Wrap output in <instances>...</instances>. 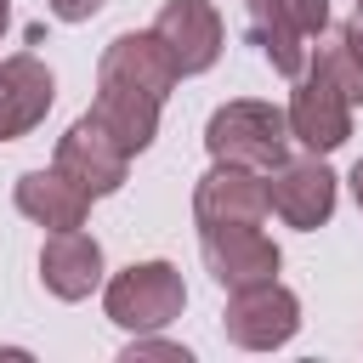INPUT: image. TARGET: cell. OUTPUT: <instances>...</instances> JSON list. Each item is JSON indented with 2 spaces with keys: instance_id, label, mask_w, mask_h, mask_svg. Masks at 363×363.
Here are the masks:
<instances>
[{
  "instance_id": "cell-1",
  "label": "cell",
  "mask_w": 363,
  "mask_h": 363,
  "mask_svg": "<svg viewBox=\"0 0 363 363\" xmlns=\"http://www.w3.org/2000/svg\"><path fill=\"white\" fill-rule=\"evenodd\" d=\"M204 147L210 159L227 164H250V170H278L289 153V113H278L272 102H221L204 125Z\"/></svg>"
},
{
  "instance_id": "cell-2",
  "label": "cell",
  "mask_w": 363,
  "mask_h": 363,
  "mask_svg": "<svg viewBox=\"0 0 363 363\" xmlns=\"http://www.w3.org/2000/svg\"><path fill=\"white\" fill-rule=\"evenodd\" d=\"M102 306H108V318H113L119 329L153 335V329H164L170 318H182L187 284H182V272H176L170 261H130L125 272L108 278Z\"/></svg>"
},
{
  "instance_id": "cell-3",
  "label": "cell",
  "mask_w": 363,
  "mask_h": 363,
  "mask_svg": "<svg viewBox=\"0 0 363 363\" xmlns=\"http://www.w3.org/2000/svg\"><path fill=\"white\" fill-rule=\"evenodd\" d=\"M221 329L244 352H272V346H284L301 329V301L278 278L272 284H255V289H233L227 295V312H221Z\"/></svg>"
},
{
  "instance_id": "cell-4",
  "label": "cell",
  "mask_w": 363,
  "mask_h": 363,
  "mask_svg": "<svg viewBox=\"0 0 363 363\" xmlns=\"http://www.w3.org/2000/svg\"><path fill=\"white\" fill-rule=\"evenodd\" d=\"M199 250H204V267L210 278L233 295V289H255V284H272L278 278V244L261 233V227H199Z\"/></svg>"
},
{
  "instance_id": "cell-5",
  "label": "cell",
  "mask_w": 363,
  "mask_h": 363,
  "mask_svg": "<svg viewBox=\"0 0 363 363\" xmlns=\"http://www.w3.org/2000/svg\"><path fill=\"white\" fill-rule=\"evenodd\" d=\"M267 210H272V199H267L261 170L216 159V170L199 176V193H193V216H199V227H261Z\"/></svg>"
},
{
  "instance_id": "cell-6",
  "label": "cell",
  "mask_w": 363,
  "mask_h": 363,
  "mask_svg": "<svg viewBox=\"0 0 363 363\" xmlns=\"http://www.w3.org/2000/svg\"><path fill=\"white\" fill-rule=\"evenodd\" d=\"M289 136L306 142L312 153H335L352 136V96L323 68H306L301 74V85L289 96Z\"/></svg>"
},
{
  "instance_id": "cell-7",
  "label": "cell",
  "mask_w": 363,
  "mask_h": 363,
  "mask_svg": "<svg viewBox=\"0 0 363 363\" xmlns=\"http://www.w3.org/2000/svg\"><path fill=\"white\" fill-rule=\"evenodd\" d=\"M57 170L74 176L91 199H102V193H119V187H125L130 153H125L91 113H79V119L62 130V142H57Z\"/></svg>"
},
{
  "instance_id": "cell-8",
  "label": "cell",
  "mask_w": 363,
  "mask_h": 363,
  "mask_svg": "<svg viewBox=\"0 0 363 363\" xmlns=\"http://www.w3.org/2000/svg\"><path fill=\"white\" fill-rule=\"evenodd\" d=\"M335 170L312 153V159H284L278 170H272V182H267V199H272V210L289 221V227H301V233H312V227H323L329 216H335Z\"/></svg>"
},
{
  "instance_id": "cell-9",
  "label": "cell",
  "mask_w": 363,
  "mask_h": 363,
  "mask_svg": "<svg viewBox=\"0 0 363 363\" xmlns=\"http://www.w3.org/2000/svg\"><path fill=\"white\" fill-rule=\"evenodd\" d=\"M96 79L130 85V91H147V96L164 102L170 85L182 79V68H176V57H170V45L159 34H119V40H108V51L96 62Z\"/></svg>"
},
{
  "instance_id": "cell-10",
  "label": "cell",
  "mask_w": 363,
  "mask_h": 363,
  "mask_svg": "<svg viewBox=\"0 0 363 363\" xmlns=\"http://www.w3.org/2000/svg\"><path fill=\"white\" fill-rule=\"evenodd\" d=\"M153 34L170 45V57H176L182 74H204L221 57V11L210 0H164Z\"/></svg>"
},
{
  "instance_id": "cell-11",
  "label": "cell",
  "mask_w": 363,
  "mask_h": 363,
  "mask_svg": "<svg viewBox=\"0 0 363 363\" xmlns=\"http://www.w3.org/2000/svg\"><path fill=\"white\" fill-rule=\"evenodd\" d=\"M51 96H57V79L40 57L17 51L0 62V142H17L23 130H34L45 113H51Z\"/></svg>"
},
{
  "instance_id": "cell-12",
  "label": "cell",
  "mask_w": 363,
  "mask_h": 363,
  "mask_svg": "<svg viewBox=\"0 0 363 363\" xmlns=\"http://www.w3.org/2000/svg\"><path fill=\"white\" fill-rule=\"evenodd\" d=\"M40 278L57 301H85L102 284V244L79 227H62L40 244Z\"/></svg>"
},
{
  "instance_id": "cell-13",
  "label": "cell",
  "mask_w": 363,
  "mask_h": 363,
  "mask_svg": "<svg viewBox=\"0 0 363 363\" xmlns=\"http://www.w3.org/2000/svg\"><path fill=\"white\" fill-rule=\"evenodd\" d=\"M17 210H23L28 221L62 233V227H85L91 193H85L74 176H62L57 164H51V170H23V176H17Z\"/></svg>"
},
{
  "instance_id": "cell-14",
  "label": "cell",
  "mask_w": 363,
  "mask_h": 363,
  "mask_svg": "<svg viewBox=\"0 0 363 363\" xmlns=\"http://www.w3.org/2000/svg\"><path fill=\"white\" fill-rule=\"evenodd\" d=\"M91 119H96L125 153H142V147H153V136H159V96L102 79V85H96V102H91Z\"/></svg>"
},
{
  "instance_id": "cell-15",
  "label": "cell",
  "mask_w": 363,
  "mask_h": 363,
  "mask_svg": "<svg viewBox=\"0 0 363 363\" xmlns=\"http://www.w3.org/2000/svg\"><path fill=\"white\" fill-rule=\"evenodd\" d=\"M250 6V28H255V45L267 51V62L284 74V79H301L306 74V34L289 23V11L278 0H244Z\"/></svg>"
},
{
  "instance_id": "cell-16",
  "label": "cell",
  "mask_w": 363,
  "mask_h": 363,
  "mask_svg": "<svg viewBox=\"0 0 363 363\" xmlns=\"http://www.w3.org/2000/svg\"><path fill=\"white\" fill-rule=\"evenodd\" d=\"M284 11H289V23L301 28V34H318L323 23H329V0H278Z\"/></svg>"
},
{
  "instance_id": "cell-17",
  "label": "cell",
  "mask_w": 363,
  "mask_h": 363,
  "mask_svg": "<svg viewBox=\"0 0 363 363\" xmlns=\"http://www.w3.org/2000/svg\"><path fill=\"white\" fill-rule=\"evenodd\" d=\"M136 357H170V363H187V346H170V340H147V335H136V340L125 346V363H136Z\"/></svg>"
},
{
  "instance_id": "cell-18",
  "label": "cell",
  "mask_w": 363,
  "mask_h": 363,
  "mask_svg": "<svg viewBox=\"0 0 363 363\" xmlns=\"http://www.w3.org/2000/svg\"><path fill=\"white\" fill-rule=\"evenodd\" d=\"M51 11H57L62 23H91V17L102 11V0H51Z\"/></svg>"
},
{
  "instance_id": "cell-19",
  "label": "cell",
  "mask_w": 363,
  "mask_h": 363,
  "mask_svg": "<svg viewBox=\"0 0 363 363\" xmlns=\"http://www.w3.org/2000/svg\"><path fill=\"white\" fill-rule=\"evenodd\" d=\"M340 34H346V45L357 51V62H363V11L352 17V23H340Z\"/></svg>"
},
{
  "instance_id": "cell-20",
  "label": "cell",
  "mask_w": 363,
  "mask_h": 363,
  "mask_svg": "<svg viewBox=\"0 0 363 363\" xmlns=\"http://www.w3.org/2000/svg\"><path fill=\"white\" fill-rule=\"evenodd\" d=\"M352 193H357V204H363V159L352 164Z\"/></svg>"
},
{
  "instance_id": "cell-21",
  "label": "cell",
  "mask_w": 363,
  "mask_h": 363,
  "mask_svg": "<svg viewBox=\"0 0 363 363\" xmlns=\"http://www.w3.org/2000/svg\"><path fill=\"white\" fill-rule=\"evenodd\" d=\"M6 17H11V6H6V0H0V34H6Z\"/></svg>"
},
{
  "instance_id": "cell-22",
  "label": "cell",
  "mask_w": 363,
  "mask_h": 363,
  "mask_svg": "<svg viewBox=\"0 0 363 363\" xmlns=\"http://www.w3.org/2000/svg\"><path fill=\"white\" fill-rule=\"evenodd\" d=\"M357 11H363V0H357Z\"/></svg>"
}]
</instances>
